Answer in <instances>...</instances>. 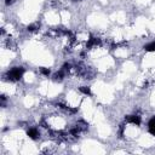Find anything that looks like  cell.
<instances>
[{"instance_id":"4","label":"cell","mask_w":155,"mask_h":155,"mask_svg":"<svg viewBox=\"0 0 155 155\" xmlns=\"http://www.w3.org/2000/svg\"><path fill=\"white\" fill-rule=\"evenodd\" d=\"M101 44V40L98 38H94V37H91L86 44V49H92V47H96Z\"/></svg>"},{"instance_id":"7","label":"cell","mask_w":155,"mask_h":155,"mask_svg":"<svg viewBox=\"0 0 155 155\" xmlns=\"http://www.w3.org/2000/svg\"><path fill=\"white\" fill-rule=\"evenodd\" d=\"M39 28H40L39 23H32V24H29L27 27V30L30 32V33H34V32H37V30H39Z\"/></svg>"},{"instance_id":"2","label":"cell","mask_w":155,"mask_h":155,"mask_svg":"<svg viewBox=\"0 0 155 155\" xmlns=\"http://www.w3.org/2000/svg\"><path fill=\"white\" fill-rule=\"evenodd\" d=\"M125 121L129 122V124H133V125H137V126H138V125H141L142 119H141L139 115L133 114V115H127V116H125Z\"/></svg>"},{"instance_id":"9","label":"cell","mask_w":155,"mask_h":155,"mask_svg":"<svg viewBox=\"0 0 155 155\" xmlns=\"http://www.w3.org/2000/svg\"><path fill=\"white\" fill-rule=\"evenodd\" d=\"M143 49H144L145 51H148V52H155V41H151V43L144 45Z\"/></svg>"},{"instance_id":"5","label":"cell","mask_w":155,"mask_h":155,"mask_svg":"<svg viewBox=\"0 0 155 155\" xmlns=\"http://www.w3.org/2000/svg\"><path fill=\"white\" fill-rule=\"evenodd\" d=\"M64 75H66V73L61 69L59 72H56V73L52 75V79H53V81H56V82H61L62 80L64 79Z\"/></svg>"},{"instance_id":"1","label":"cell","mask_w":155,"mask_h":155,"mask_svg":"<svg viewBox=\"0 0 155 155\" xmlns=\"http://www.w3.org/2000/svg\"><path fill=\"white\" fill-rule=\"evenodd\" d=\"M24 74V69L22 67H13L5 74V79L7 81H18L22 79Z\"/></svg>"},{"instance_id":"8","label":"cell","mask_w":155,"mask_h":155,"mask_svg":"<svg viewBox=\"0 0 155 155\" xmlns=\"http://www.w3.org/2000/svg\"><path fill=\"white\" fill-rule=\"evenodd\" d=\"M79 91L81 92L82 95H85V96H91L92 95L91 94V88L88 86H81V87H79Z\"/></svg>"},{"instance_id":"10","label":"cell","mask_w":155,"mask_h":155,"mask_svg":"<svg viewBox=\"0 0 155 155\" xmlns=\"http://www.w3.org/2000/svg\"><path fill=\"white\" fill-rule=\"evenodd\" d=\"M40 73H41L43 75H45V76H50V74H51V70H50V68L41 67V68H40Z\"/></svg>"},{"instance_id":"11","label":"cell","mask_w":155,"mask_h":155,"mask_svg":"<svg viewBox=\"0 0 155 155\" xmlns=\"http://www.w3.org/2000/svg\"><path fill=\"white\" fill-rule=\"evenodd\" d=\"M70 69H72V66H70V63H64L63 66H62V70H63L66 74H67V73H68Z\"/></svg>"},{"instance_id":"12","label":"cell","mask_w":155,"mask_h":155,"mask_svg":"<svg viewBox=\"0 0 155 155\" xmlns=\"http://www.w3.org/2000/svg\"><path fill=\"white\" fill-rule=\"evenodd\" d=\"M15 3V0H5V4L6 5H12Z\"/></svg>"},{"instance_id":"3","label":"cell","mask_w":155,"mask_h":155,"mask_svg":"<svg viewBox=\"0 0 155 155\" xmlns=\"http://www.w3.org/2000/svg\"><path fill=\"white\" fill-rule=\"evenodd\" d=\"M27 135L30 139H33V141H37L39 137H40V132L37 127H30L27 130Z\"/></svg>"},{"instance_id":"6","label":"cell","mask_w":155,"mask_h":155,"mask_svg":"<svg viewBox=\"0 0 155 155\" xmlns=\"http://www.w3.org/2000/svg\"><path fill=\"white\" fill-rule=\"evenodd\" d=\"M148 131L150 135L155 136V116H153L148 122Z\"/></svg>"}]
</instances>
